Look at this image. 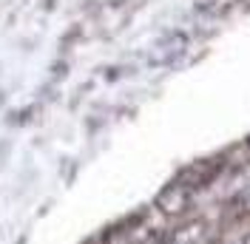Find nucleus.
<instances>
[{
    "instance_id": "f257e3e1",
    "label": "nucleus",
    "mask_w": 250,
    "mask_h": 244,
    "mask_svg": "<svg viewBox=\"0 0 250 244\" xmlns=\"http://www.w3.org/2000/svg\"><path fill=\"white\" fill-rule=\"evenodd\" d=\"M190 207V187L182 182H171L168 187H162V193L156 196V210L168 219L182 216Z\"/></svg>"
},
{
    "instance_id": "f03ea898",
    "label": "nucleus",
    "mask_w": 250,
    "mask_h": 244,
    "mask_svg": "<svg viewBox=\"0 0 250 244\" xmlns=\"http://www.w3.org/2000/svg\"><path fill=\"white\" fill-rule=\"evenodd\" d=\"M205 236H208V222L205 219H190L182 227L173 230L165 244H202Z\"/></svg>"
},
{
    "instance_id": "7ed1b4c3",
    "label": "nucleus",
    "mask_w": 250,
    "mask_h": 244,
    "mask_svg": "<svg viewBox=\"0 0 250 244\" xmlns=\"http://www.w3.org/2000/svg\"><path fill=\"white\" fill-rule=\"evenodd\" d=\"M239 244H250V236H245V239H242V242H239Z\"/></svg>"
},
{
    "instance_id": "20e7f679",
    "label": "nucleus",
    "mask_w": 250,
    "mask_h": 244,
    "mask_svg": "<svg viewBox=\"0 0 250 244\" xmlns=\"http://www.w3.org/2000/svg\"><path fill=\"white\" fill-rule=\"evenodd\" d=\"M248 148H250V137H248Z\"/></svg>"
}]
</instances>
